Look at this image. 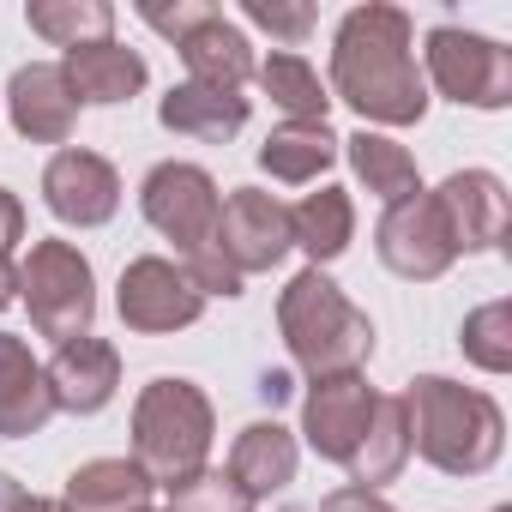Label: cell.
<instances>
[{
  "label": "cell",
  "mask_w": 512,
  "mask_h": 512,
  "mask_svg": "<svg viewBox=\"0 0 512 512\" xmlns=\"http://www.w3.org/2000/svg\"><path fill=\"white\" fill-rule=\"evenodd\" d=\"M410 13L368 0V7L344 13L338 37H332V85L338 97L380 127H416L428 115V91L410 55Z\"/></svg>",
  "instance_id": "obj_1"
},
{
  "label": "cell",
  "mask_w": 512,
  "mask_h": 512,
  "mask_svg": "<svg viewBox=\"0 0 512 512\" xmlns=\"http://www.w3.org/2000/svg\"><path fill=\"white\" fill-rule=\"evenodd\" d=\"M404 416H410V452H422L446 476H482L500 458L506 422H500V404L488 392L422 374L404 392Z\"/></svg>",
  "instance_id": "obj_2"
},
{
  "label": "cell",
  "mask_w": 512,
  "mask_h": 512,
  "mask_svg": "<svg viewBox=\"0 0 512 512\" xmlns=\"http://www.w3.org/2000/svg\"><path fill=\"white\" fill-rule=\"evenodd\" d=\"M278 326H284V344L290 356L314 374V380H338V374H356L374 350V326L368 314L320 272H296L290 290L278 296Z\"/></svg>",
  "instance_id": "obj_3"
},
{
  "label": "cell",
  "mask_w": 512,
  "mask_h": 512,
  "mask_svg": "<svg viewBox=\"0 0 512 512\" xmlns=\"http://www.w3.org/2000/svg\"><path fill=\"white\" fill-rule=\"evenodd\" d=\"M211 452V398L193 380H151L133 404V464L175 488L193 470H205Z\"/></svg>",
  "instance_id": "obj_4"
},
{
  "label": "cell",
  "mask_w": 512,
  "mask_h": 512,
  "mask_svg": "<svg viewBox=\"0 0 512 512\" xmlns=\"http://www.w3.org/2000/svg\"><path fill=\"white\" fill-rule=\"evenodd\" d=\"M19 290L31 302V326L43 338H85L91 314H97V284H91V260L73 241H37L31 260L19 272Z\"/></svg>",
  "instance_id": "obj_5"
},
{
  "label": "cell",
  "mask_w": 512,
  "mask_h": 512,
  "mask_svg": "<svg viewBox=\"0 0 512 512\" xmlns=\"http://www.w3.org/2000/svg\"><path fill=\"white\" fill-rule=\"evenodd\" d=\"M428 79L440 97L470 103V109H506L512 103V55L476 31L434 25L428 31Z\"/></svg>",
  "instance_id": "obj_6"
},
{
  "label": "cell",
  "mask_w": 512,
  "mask_h": 512,
  "mask_svg": "<svg viewBox=\"0 0 512 512\" xmlns=\"http://www.w3.org/2000/svg\"><path fill=\"white\" fill-rule=\"evenodd\" d=\"M151 229H163L175 247H181V260L199 247H211V229H217V181L199 169V163H157L145 175V193H139Z\"/></svg>",
  "instance_id": "obj_7"
},
{
  "label": "cell",
  "mask_w": 512,
  "mask_h": 512,
  "mask_svg": "<svg viewBox=\"0 0 512 512\" xmlns=\"http://www.w3.org/2000/svg\"><path fill=\"white\" fill-rule=\"evenodd\" d=\"M211 247L229 260L235 278H247V272H272L284 253H290V211H284L272 193H260V187H235V193L217 205Z\"/></svg>",
  "instance_id": "obj_8"
},
{
  "label": "cell",
  "mask_w": 512,
  "mask_h": 512,
  "mask_svg": "<svg viewBox=\"0 0 512 512\" xmlns=\"http://www.w3.org/2000/svg\"><path fill=\"white\" fill-rule=\"evenodd\" d=\"M374 247H380L386 272H398L410 284H428V278H440L458 260V247L446 235V217H440L434 193H410V199L386 205V217L374 229Z\"/></svg>",
  "instance_id": "obj_9"
},
{
  "label": "cell",
  "mask_w": 512,
  "mask_h": 512,
  "mask_svg": "<svg viewBox=\"0 0 512 512\" xmlns=\"http://www.w3.org/2000/svg\"><path fill=\"white\" fill-rule=\"evenodd\" d=\"M43 199H49V211H55L61 223L97 229V223H109L115 205H121V175H115L109 157L67 145V151H55L49 169H43Z\"/></svg>",
  "instance_id": "obj_10"
},
{
  "label": "cell",
  "mask_w": 512,
  "mask_h": 512,
  "mask_svg": "<svg viewBox=\"0 0 512 512\" xmlns=\"http://www.w3.org/2000/svg\"><path fill=\"white\" fill-rule=\"evenodd\" d=\"M121 320L133 332H175V326H193L205 314V296L193 290V278L169 260H133L121 272V296H115Z\"/></svg>",
  "instance_id": "obj_11"
},
{
  "label": "cell",
  "mask_w": 512,
  "mask_h": 512,
  "mask_svg": "<svg viewBox=\"0 0 512 512\" xmlns=\"http://www.w3.org/2000/svg\"><path fill=\"white\" fill-rule=\"evenodd\" d=\"M368 416H374V386L362 374H338V380H314L308 404H302V428H308V446L332 464H350L362 434H368Z\"/></svg>",
  "instance_id": "obj_12"
},
{
  "label": "cell",
  "mask_w": 512,
  "mask_h": 512,
  "mask_svg": "<svg viewBox=\"0 0 512 512\" xmlns=\"http://www.w3.org/2000/svg\"><path fill=\"white\" fill-rule=\"evenodd\" d=\"M43 380H49V398H55V410H73V416H97L109 398H115V386H121V356H115V344H103V338H67L61 350H55V362L43 368Z\"/></svg>",
  "instance_id": "obj_13"
},
{
  "label": "cell",
  "mask_w": 512,
  "mask_h": 512,
  "mask_svg": "<svg viewBox=\"0 0 512 512\" xmlns=\"http://www.w3.org/2000/svg\"><path fill=\"white\" fill-rule=\"evenodd\" d=\"M434 205L446 217V235L458 253H476V247H494L506 235V187L488 175V169H458L434 187Z\"/></svg>",
  "instance_id": "obj_14"
},
{
  "label": "cell",
  "mask_w": 512,
  "mask_h": 512,
  "mask_svg": "<svg viewBox=\"0 0 512 512\" xmlns=\"http://www.w3.org/2000/svg\"><path fill=\"white\" fill-rule=\"evenodd\" d=\"M7 109H13V127L37 145H67L73 139V121H79V103L67 91V73L49 67V61H31L13 73L7 85Z\"/></svg>",
  "instance_id": "obj_15"
},
{
  "label": "cell",
  "mask_w": 512,
  "mask_h": 512,
  "mask_svg": "<svg viewBox=\"0 0 512 512\" xmlns=\"http://www.w3.org/2000/svg\"><path fill=\"white\" fill-rule=\"evenodd\" d=\"M181 67L193 85H217V91H241L253 73H260V61H253V43L241 37V25H229L223 13H211L205 25H193L181 43Z\"/></svg>",
  "instance_id": "obj_16"
},
{
  "label": "cell",
  "mask_w": 512,
  "mask_h": 512,
  "mask_svg": "<svg viewBox=\"0 0 512 512\" xmlns=\"http://www.w3.org/2000/svg\"><path fill=\"white\" fill-rule=\"evenodd\" d=\"M61 73H67L73 103H127L133 91H145V55L127 49V43H115V37L67 49Z\"/></svg>",
  "instance_id": "obj_17"
},
{
  "label": "cell",
  "mask_w": 512,
  "mask_h": 512,
  "mask_svg": "<svg viewBox=\"0 0 512 512\" xmlns=\"http://www.w3.org/2000/svg\"><path fill=\"white\" fill-rule=\"evenodd\" d=\"M49 416H55V398H49V380H43L31 344L0 332V434L7 440L37 434Z\"/></svg>",
  "instance_id": "obj_18"
},
{
  "label": "cell",
  "mask_w": 512,
  "mask_h": 512,
  "mask_svg": "<svg viewBox=\"0 0 512 512\" xmlns=\"http://www.w3.org/2000/svg\"><path fill=\"white\" fill-rule=\"evenodd\" d=\"M157 121L181 139H199V145H223L247 127V97L241 91H217V85H175L163 103H157Z\"/></svg>",
  "instance_id": "obj_19"
},
{
  "label": "cell",
  "mask_w": 512,
  "mask_h": 512,
  "mask_svg": "<svg viewBox=\"0 0 512 512\" xmlns=\"http://www.w3.org/2000/svg\"><path fill=\"white\" fill-rule=\"evenodd\" d=\"M67 512H151V476L133 458H91L67 476Z\"/></svg>",
  "instance_id": "obj_20"
},
{
  "label": "cell",
  "mask_w": 512,
  "mask_h": 512,
  "mask_svg": "<svg viewBox=\"0 0 512 512\" xmlns=\"http://www.w3.org/2000/svg\"><path fill=\"white\" fill-rule=\"evenodd\" d=\"M229 476H235L253 500L290 488V482H296V440H290V428H278V422H247V428L235 434Z\"/></svg>",
  "instance_id": "obj_21"
},
{
  "label": "cell",
  "mask_w": 512,
  "mask_h": 512,
  "mask_svg": "<svg viewBox=\"0 0 512 512\" xmlns=\"http://www.w3.org/2000/svg\"><path fill=\"white\" fill-rule=\"evenodd\" d=\"M338 145L326 121H284L266 145H260V163L272 181H290V187H308L314 175H326L338 163Z\"/></svg>",
  "instance_id": "obj_22"
},
{
  "label": "cell",
  "mask_w": 512,
  "mask_h": 512,
  "mask_svg": "<svg viewBox=\"0 0 512 512\" xmlns=\"http://www.w3.org/2000/svg\"><path fill=\"white\" fill-rule=\"evenodd\" d=\"M350 235H356V205H350L344 187H320L290 211V247H302L314 266L338 260L350 247Z\"/></svg>",
  "instance_id": "obj_23"
},
{
  "label": "cell",
  "mask_w": 512,
  "mask_h": 512,
  "mask_svg": "<svg viewBox=\"0 0 512 512\" xmlns=\"http://www.w3.org/2000/svg\"><path fill=\"white\" fill-rule=\"evenodd\" d=\"M410 458V416H404V398H374V416H368V434L356 446V458L344 464L356 476V488H380L404 470Z\"/></svg>",
  "instance_id": "obj_24"
},
{
  "label": "cell",
  "mask_w": 512,
  "mask_h": 512,
  "mask_svg": "<svg viewBox=\"0 0 512 512\" xmlns=\"http://www.w3.org/2000/svg\"><path fill=\"white\" fill-rule=\"evenodd\" d=\"M25 25L37 37H49L55 49H85V43H109L115 7L109 0H31Z\"/></svg>",
  "instance_id": "obj_25"
},
{
  "label": "cell",
  "mask_w": 512,
  "mask_h": 512,
  "mask_svg": "<svg viewBox=\"0 0 512 512\" xmlns=\"http://www.w3.org/2000/svg\"><path fill=\"white\" fill-rule=\"evenodd\" d=\"M350 145V163H356V175L368 181V193H380L386 205H398V199H410V193H422V175H416V157L398 145V139H386V133H356V139H344Z\"/></svg>",
  "instance_id": "obj_26"
},
{
  "label": "cell",
  "mask_w": 512,
  "mask_h": 512,
  "mask_svg": "<svg viewBox=\"0 0 512 512\" xmlns=\"http://www.w3.org/2000/svg\"><path fill=\"white\" fill-rule=\"evenodd\" d=\"M253 79H260L266 85V97L290 115V121H326V85H320V73L302 61V55H272V61H260V73H253Z\"/></svg>",
  "instance_id": "obj_27"
},
{
  "label": "cell",
  "mask_w": 512,
  "mask_h": 512,
  "mask_svg": "<svg viewBox=\"0 0 512 512\" xmlns=\"http://www.w3.org/2000/svg\"><path fill=\"white\" fill-rule=\"evenodd\" d=\"M464 356L488 374H506L512 368V308L506 302H488L464 320Z\"/></svg>",
  "instance_id": "obj_28"
},
{
  "label": "cell",
  "mask_w": 512,
  "mask_h": 512,
  "mask_svg": "<svg viewBox=\"0 0 512 512\" xmlns=\"http://www.w3.org/2000/svg\"><path fill=\"white\" fill-rule=\"evenodd\" d=\"M169 512H253V494L229 470H193L169 488Z\"/></svg>",
  "instance_id": "obj_29"
},
{
  "label": "cell",
  "mask_w": 512,
  "mask_h": 512,
  "mask_svg": "<svg viewBox=\"0 0 512 512\" xmlns=\"http://www.w3.org/2000/svg\"><path fill=\"white\" fill-rule=\"evenodd\" d=\"M241 19L260 25V31H272V37H284V43H302L320 25L314 7H284V0H241Z\"/></svg>",
  "instance_id": "obj_30"
},
{
  "label": "cell",
  "mask_w": 512,
  "mask_h": 512,
  "mask_svg": "<svg viewBox=\"0 0 512 512\" xmlns=\"http://www.w3.org/2000/svg\"><path fill=\"white\" fill-rule=\"evenodd\" d=\"M211 13H217V7H211V0H175V7H139V19H145L151 31H163V37H175V43H181V37H187L193 25H205Z\"/></svg>",
  "instance_id": "obj_31"
},
{
  "label": "cell",
  "mask_w": 512,
  "mask_h": 512,
  "mask_svg": "<svg viewBox=\"0 0 512 512\" xmlns=\"http://www.w3.org/2000/svg\"><path fill=\"white\" fill-rule=\"evenodd\" d=\"M320 512H392V506L380 500V488H356V482H350V488L326 494V500H320Z\"/></svg>",
  "instance_id": "obj_32"
},
{
  "label": "cell",
  "mask_w": 512,
  "mask_h": 512,
  "mask_svg": "<svg viewBox=\"0 0 512 512\" xmlns=\"http://www.w3.org/2000/svg\"><path fill=\"white\" fill-rule=\"evenodd\" d=\"M25 241V205L13 187H0V253H13Z\"/></svg>",
  "instance_id": "obj_33"
},
{
  "label": "cell",
  "mask_w": 512,
  "mask_h": 512,
  "mask_svg": "<svg viewBox=\"0 0 512 512\" xmlns=\"http://www.w3.org/2000/svg\"><path fill=\"white\" fill-rule=\"evenodd\" d=\"M19 296V266H13V253H0V308H13Z\"/></svg>",
  "instance_id": "obj_34"
},
{
  "label": "cell",
  "mask_w": 512,
  "mask_h": 512,
  "mask_svg": "<svg viewBox=\"0 0 512 512\" xmlns=\"http://www.w3.org/2000/svg\"><path fill=\"white\" fill-rule=\"evenodd\" d=\"M19 506H25V488L13 476H0V512H19Z\"/></svg>",
  "instance_id": "obj_35"
},
{
  "label": "cell",
  "mask_w": 512,
  "mask_h": 512,
  "mask_svg": "<svg viewBox=\"0 0 512 512\" xmlns=\"http://www.w3.org/2000/svg\"><path fill=\"white\" fill-rule=\"evenodd\" d=\"M260 392H266L272 404H284V398H290V374H266V380H260Z\"/></svg>",
  "instance_id": "obj_36"
},
{
  "label": "cell",
  "mask_w": 512,
  "mask_h": 512,
  "mask_svg": "<svg viewBox=\"0 0 512 512\" xmlns=\"http://www.w3.org/2000/svg\"><path fill=\"white\" fill-rule=\"evenodd\" d=\"M19 512H67V506H61V500H43V494H25Z\"/></svg>",
  "instance_id": "obj_37"
},
{
  "label": "cell",
  "mask_w": 512,
  "mask_h": 512,
  "mask_svg": "<svg viewBox=\"0 0 512 512\" xmlns=\"http://www.w3.org/2000/svg\"><path fill=\"white\" fill-rule=\"evenodd\" d=\"M500 512H506V506H500Z\"/></svg>",
  "instance_id": "obj_38"
}]
</instances>
